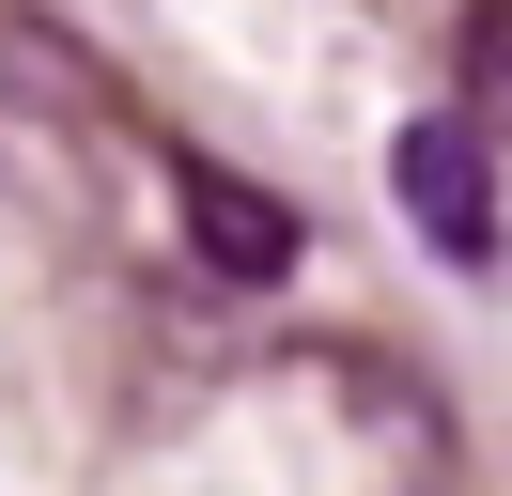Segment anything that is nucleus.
Listing matches in <instances>:
<instances>
[{
	"instance_id": "obj_1",
	"label": "nucleus",
	"mask_w": 512,
	"mask_h": 496,
	"mask_svg": "<svg viewBox=\"0 0 512 496\" xmlns=\"http://www.w3.org/2000/svg\"><path fill=\"white\" fill-rule=\"evenodd\" d=\"M388 186H404V217L450 248V264H497V171H481V124L419 109V124H404V155H388Z\"/></svg>"
},
{
	"instance_id": "obj_2",
	"label": "nucleus",
	"mask_w": 512,
	"mask_h": 496,
	"mask_svg": "<svg viewBox=\"0 0 512 496\" xmlns=\"http://www.w3.org/2000/svg\"><path fill=\"white\" fill-rule=\"evenodd\" d=\"M171 217H187V248H202L218 279H280V264H295V217L264 202L249 171H218V155H171Z\"/></svg>"
},
{
	"instance_id": "obj_3",
	"label": "nucleus",
	"mask_w": 512,
	"mask_h": 496,
	"mask_svg": "<svg viewBox=\"0 0 512 496\" xmlns=\"http://www.w3.org/2000/svg\"><path fill=\"white\" fill-rule=\"evenodd\" d=\"M0 93L47 124H125V93H109V62L78 47V31H47L32 0H0Z\"/></svg>"
}]
</instances>
